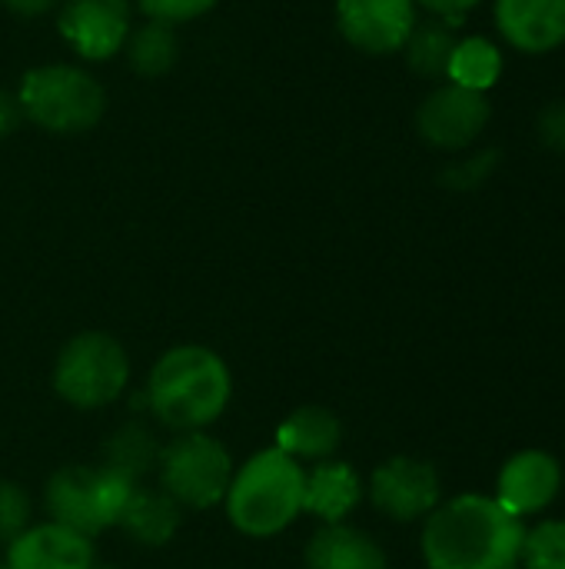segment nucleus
<instances>
[{"instance_id": "f257e3e1", "label": "nucleus", "mask_w": 565, "mask_h": 569, "mask_svg": "<svg viewBox=\"0 0 565 569\" xmlns=\"http://www.w3.org/2000/svg\"><path fill=\"white\" fill-rule=\"evenodd\" d=\"M526 527L496 497L466 493L440 503L423 527L430 569H516Z\"/></svg>"}, {"instance_id": "f03ea898", "label": "nucleus", "mask_w": 565, "mask_h": 569, "mask_svg": "<svg viewBox=\"0 0 565 569\" xmlns=\"http://www.w3.org/2000/svg\"><path fill=\"white\" fill-rule=\"evenodd\" d=\"M143 397L160 427L193 433L223 417L233 397V377L216 350L203 343H180L160 353L150 367Z\"/></svg>"}, {"instance_id": "7ed1b4c3", "label": "nucleus", "mask_w": 565, "mask_h": 569, "mask_svg": "<svg viewBox=\"0 0 565 569\" xmlns=\"http://www.w3.org/2000/svg\"><path fill=\"white\" fill-rule=\"evenodd\" d=\"M306 467L276 447L256 450L243 467L233 470L230 490L223 497L226 520L236 533L250 540L280 537L303 513Z\"/></svg>"}, {"instance_id": "20e7f679", "label": "nucleus", "mask_w": 565, "mask_h": 569, "mask_svg": "<svg viewBox=\"0 0 565 569\" xmlns=\"http://www.w3.org/2000/svg\"><path fill=\"white\" fill-rule=\"evenodd\" d=\"M53 390L73 410H103L130 383V357L123 343L103 330L70 337L53 363Z\"/></svg>"}, {"instance_id": "39448f33", "label": "nucleus", "mask_w": 565, "mask_h": 569, "mask_svg": "<svg viewBox=\"0 0 565 569\" xmlns=\"http://www.w3.org/2000/svg\"><path fill=\"white\" fill-rule=\"evenodd\" d=\"M157 470L160 490L180 510H210L223 503L236 467L230 450L216 437H210L206 430H193L176 433L170 443H163Z\"/></svg>"}, {"instance_id": "423d86ee", "label": "nucleus", "mask_w": 565, "mask_h": 569, "mask_svg": "<svg viewBox=\"0 0 565 569\" xmlns=\"http://www.w3.org/2000/svg\"><path fill=\"white\" fill-rule=\"evenodd\" d=\"M130 487H133L130 480L107 470L103 463H97V467L70 463V467H60L47 480L43 507L53 523L70 527L93 540L97 533L117 527Z\"/></svg>"}, {"instance_id": "0eeeda50", "label": "nucleus", "mask_w": 565, "mask_h": 569, "mask_svg": "<svg viewBox=\"0 0 565 569\" xmlns=\"http://www.w3.org/2000/svg\"><path fill=\"white\" fill-rule=\"evenodd\" d=\"M20 110L53 133H83L103 117V90L77 67L50 63L23 77L17 93Z\"/></svg>"}, {"instance_id": "6e6552de", "label": "nucleus", "mask_w": 565, "mask_h": 569, "mask_svg": "<svg viewBox=\"0 0 565 569\" xmlns=\"http://www.w3.org/2000/svg\"><path fill=\"white\" fill-rule=\"evenodd\" d=\"M373 507L386 513L390 520L413 523L430 517L440 507L443 483L433 463L416 460V457H390L383 460L366 487Z\"/></svg>"}, {"instance_id": "1a4fd4ad", "label": "nucleus", "mask_w": 565, "mask_h": 569, "mask_svg": "<svg viewBox=\"0 0 565 569\" xmlns=\"http://www.w3.org/2000/svg\"><path fill=\"white\" fill-rule=\"evenodd\" d=\"M490 117H493V107L486 93L466 90L460 83H443L423 100L416 113V127H420V137L436 150H466L470 143L480 140Z\"/></svg>"}, {"instance_id": "9d476101", "label": "nucleus", "mask_w": 565, "mask_h": 569, "mask_svg": "<svg viewBox=\"0 0 565 569\" xmlns=\"http://www.w3.org/2000/svg\"><path fill=\"white\" fill-rule=\"evenodd\" d=\"M336 20L356 50L393 53L416 27V0H336Z\"/></svg>"}, {"instance_id": "9b49d317", "label": "nucleus", "mask_w": 565, "mask_h": 569, "mask_svg": "<svg viewBox=\"0 0 565 569\" xmlns=\"http://www.w3.org/2000/svg\"><path fill=\"white\" fill-rule=\"evenodd\" d=\"M63 40L87 60L113 57L130 37L127 0H67L60 10Z\"/></svg>"}, {"instance_id": "f8f14e48", "label": "nucleus", "mask_w": 565, "mask_h": 569, "mask_svg": "<svg viewBox=\"0 0 565 569\" xmlns=\"http://www.w3.org/2000/svg\"><path fill=\"white\" fill-rule=\"evenodd\" d=\"M97 553L90 537L60 527L53 520L30 523L7 550L3 567L7 569H93Z\"/></svg>"}, {"instance_id": "ddd939ff", "label": "nucleus", "mask_w": 565, "mask_h": 569, "mask_svg": "<svg viewBox=\"0 0 565 569\" xmlns=\"http://www.w3.org/2000/svg\"><path fill=\"white\" fill-rule=\"evenodd\" d=\"M563 487V470L553 453L543 450H523L506 460L496 480V500L513 513V517H529L543 513Z\"/></svg>"}, {"instance_id": "4468645a", "label": "nucleus", "mask_w": 565, "mask_h": 569, "mask_svg": "<svg viewBox=\"0 0 565 569\" xmlns=\"http://www.w3.org/2000/svg\"><path fill=\"white\" fill-rule=\"evenodd\" d=\"M503 40L523 53H549L565 43V0H496Z\"/></svg>"}, {"instance_id": "2eb2a0df", "label": "nucleus", "mask_w": 565, "mask_h": 569, "mask_svg": "<svg viewBox=\"0 0 565 569\" xmlns=\"http://www.w3.org/2000/svg\"><path fill=\"white\" fill-rule=\"evenodd\" d=\"M343 443V423L333 410L320 403H306L290 410L276 423V450L293 457L296 463L303 460H333V453Z\"/></svg>"}, {"instance_id": "dca6fc26", "label": "nucleus", "mask_w": 565, "mask_h": 569, "mask_svg": "<svg viewBox=\"0 0 565 569\" xmlns=\"http://www.w3.org/2000/svg\"><path fill=\"white\" fill-rule=\"evenodd\" d=\"M303 563L306 569H390L383 547L350 523H323L310 537Z\"/></svg>"}, {"instance_id": "f3484780", "label": "nucleus", "mask_w": 565, "mask_h": 569, "mask_svg": "<svg viewBox=\"0 0 565 569\" xmlns=\"http://www.w3.org/2000/svg\"><path fill=\"white\" fill-rule=\"evenodd\" d=\"M363 493V480L350 463L320 460L313 470H306L303 513H313L323 523H343L360 507Z\"/></svg>"}, {"instance_id": "a211bd4d", "label": "nucleus", "mask_w": 565, "mask_h": 569, "mask_svg": "<svg viewBox=\"0 0 565 569\" xmlns=\"http://www.w3.org/2000/svg\"><path fill=\"white\" fill-rule=\"evenodd\" d=\"M180 523H183V510L160 487L153 490V487H140V483L130 487L127 503H123L120 520H117V527L133 543L150 547V550L167 547L176 537Z\"/></svg>"}, {"instance_id": "6ab92c4d", "label": "nucleus", "mask_w": 565, "mask_h": 569, "mask_svg": "<svg viewBox=\"0 0 565 569\" xmlns=\"http://www.w3.org/2000/svg\"><path fill=\"white\" fill-rule=\"evenodd\" d=\"M160 443L150 427L143 423H123L107 443H103V467L120 473L123 480L137 483L143 473H150L160 460Z\"/></svg>"}, {"instance_id": "aec40b11", "label": "nucleus", "mask_w": 565, "mask_h": 569, "mask_svg": "<svg viewBox=\"0 0 565 569\" xmlns=\"http://www.w3.org/2000/svg\"><path fill=\"white\" fill-rule=\"evenodd\" d=\"M500 73H503V53L496 50L493 40H486V37L456 40V50L450 57V67H446L450 83L486 93L500 80Z\"/></svg>"}, {"instance_id": "412c9836", "label": "nucleus", "mask_w": 565, "mask_h": 569, "mask_svg": "<svg viewBox=\"0 0 565 569\" xmlns=\"http://www.w3.org/2000/svg\"><path fill=\"white\" fill-rule=\"evenodd\" d=\"M406 60L410 67L420 73V77H446V67H450V57L456 50V33H453V23L446 20H430V23H416L410 40H406Z\"/></svg>"}, {"instance_id": "4be33fe9", "label": "nucleus", "mask_w": 565, "mask_h": 569, "mask_svg": "<svg viewBox=\"0 0 565 569\" xmlns=\"http://www.w3.org/2000/svg\"><path fill=\"white\" fill-rule=\"evenodd\" d=\"M127 50H130V63L137 73L160 77L176 60V37H173L170 23L153 20V23L140 27L133 37H127Z\"/></svg>"}, {"instance_id": "5701e85b", "label": "nucleus", "mask_w": 565, "mask_h": 569, "mask_svg": "<svg viewBox=\"0 0 565 569\" xmlns=\"http://www.w3.org/2000/svg\"><path fill=\"white\" fill-rule=\"evenodd\" d=\"M526 569H565V523L563 520H546L533 527L523 540L519 553Z\"/></svg>"}, {"instance_id": "b1692460", "label": "nucleus", "mask_w": 565, "mask_h": 569, "mask_svg": "<svg viewBox=\"0 0 565 569\" xmlns=\"http://www.w3.org/2000/svg\"><path fill=\"white\" fill-rule=\"evenodd\" d=\"M30 517H33L30 493L13 480H0V547L3 550L30 527Z\"/></svg>"}, {"instance_id": "393cba45", "label": "nucleus", "mask_w": 565, "mask_h": 569, "mask_svg": "<svg viewBox=\"0 0 565 569\" xmlns=\"http://www.w3.org/2000/svg\"><path fill=\"white\" fill-rule=\"evenodd\" d=\"M500 163V150H483V153H473L470 160H456L450 170H446V183L456 187V190H473L480 183L490 180V173L496 170Z\"/></svg>"}, {"instance_id": "a878e982", "label": "nucleus", "mask_w": 565, "mask_h": 569, "mask_svg": "<svg viewBox=\"0 0 565 569\" xmlns=\"http://www.w3.org/2000/svg\"><path fill=\"white\" fill-rule=\"evenodd\" d=\"M140 7L160 23H176L206 13L210 7H216V0H140Z\"/></svg>"}, {"instance_id": "bb28decb", "label": "nucleus", "mask_w": 565, "mask_h": 569, "mask_svg": "<svg viewBox=\"0 0 565 569\" xmlns=\"http://www.w3.org/2000/svg\"><path fill=\"white\" fill-rule=\"evenodd\" d=\"M536 133H539L543 147H549V150L565 157V100L543 107V113L536 120Z\"/></svg>"}, {"instance_id": "cd10ccee", "label": "nucleus", "mask_w": 565, "mask_h": 569, "mask_svg": "<svg viewBox=\"0 0 565 569\" xmlns=\"http://www.w3.org/2000/svg\"><path fill=\"white\" fill-rule=\"evenodd\" d=\"M426 10H433L440 20H446V23H460V17L463 13H470L473 7H480L483 0H420Z\"/></svg>"}, {"instance_id": "c85d7f7f", "label": "nucleus", "mask_w": 565, "mask_h": 569, "mask_svg": "<svg viewBox=\"0 0 565 569\" xmlns=\"http://www.w3.org/2000/svg\"><path fill=\"white\" fill-rule=\"evenodd\" d=\"M17 120H20V103H17V97H10V93L0 90V140L10 137V133L17 130Z\"/></svg>"}, {"instance_id": "c756f323", "label": "nucleus", "mask_w": 565, "mask_h": 569, "mask_svg": "<svg viewBox=\"0 0 565 569\" xmlns=\"http://www.w3.org/2000/svg\"><path fill=\"white\" fill-rule=\"evenodd\" d=\"M3 3L17 13H27V17H37V13L53 7V0H3Z\"/></svg>"}, {"instance_id": "7c9ffc66", "label": "nucleus", "mask_w": 565, "mask_h": 569, "mask_svg": "<svg viewBox=\"0 0 565 569\" xmlns=\"http://www.w3.org/2000/svg\"><path fill=\"white\" fill-rule=\"evenodd\" d=\"M93 569H117V567H97V563H93Z\"/></svg>"}]
</instances>
